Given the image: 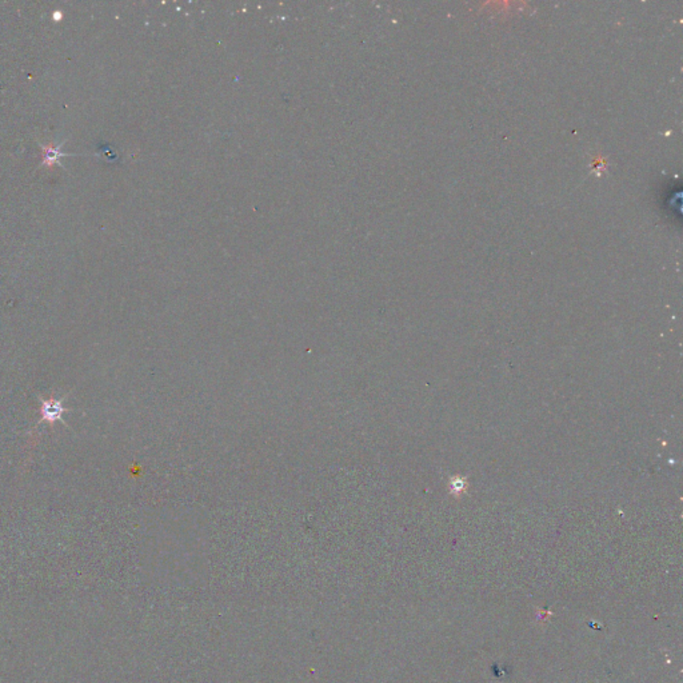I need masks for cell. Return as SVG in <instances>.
<instances>
[{
	"label": "cell",
	"mask_w": 683,
	"mask_h": 683,
	"mask_svg": "<svg viewBox=\"0 0 683 683\" xmlns=\"http://www.w3.org/2000/svg\"><path fill=\"white\" fill-rule=\"evenodd\" d=\"M67 142V139L64 142H60L59 145H55L54 142H50V143H42L40 140H38V145L40 147V152H42V162L39 164L38 169H42V167H47V169H52L55 164L60 166L62 169L66 170L64 164L60 162L62 158H66V157H84V154H69V152H62L60 149L64 146V143Z\"/></svg>",
	"instance_id": "6da1fadb"
},
{
	"label": "cell",
	"mask_w": 683,
	"mask_h": 683,
	"mask_svg": "<svg viewBox=\"0 0 683 683\" xmlns=\"http://www.w3.org/2000/svg\"><path fill=\"white\" fill-rule=\"evenodd\" d=\"M67 409L63 407V403L62 400H55L54 398L47 399V400H43L42 403V419L46 421L47 423H54V422H63V414L66 412Z\"/></svg>",
	"instance_id": "7a4b0ae2"
}]
</instances>
